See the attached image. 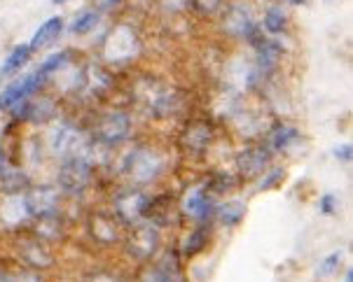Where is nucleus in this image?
<instances>
[{"label":"nucleus","mask_w":353,"mask_h":282,"mask_svg":"<svg viewBox=\"0 0 353 282\" xmlns=\"http://www.w3.org/2000/svg\"><path fill=\"white\" fill-rule=\"evenodd\" d=\"M122 171L131 182L136 184H150L164 171V157L157 149L150 147H136L122 161Z\"/></svg>","instance_id":"f257e3e1"},{"label":"nucleus","mask_w":353,"mask_h":282,"mask_svg":"<svg viewBox=\"0 0 353 282\" xmlns=\"http://www.w3.org/2000/svg\"><path fill=\"white\" fill-rule=\"evenodd\" d=\"M94 171V161L85 157V154H73V157H65L61 168H59L57 184L63 194L77 196L87 189L89 180H92Z\"/></svg>","instance_id":"f03ea898"},{"label":"nucleus","mask_w":353,"mask_h":282,"mask_svg":"<svg viewBox=\"0 0 353 282\" xmlns=\"http://www.w3.org/2000/svg\"><path fill=\"white\" fill-rule=\"evenodd\" d=\"M223 26H225L227 35H232V38H236V40H248L253 47L262 38H265V35L260 33V28H257V23H255L253 10H250L246 3L230 5V8H227Z\"/></svg>","instance_id":"7ed1b4c3"},{"label":"nucleus","mask_w":353,"mask_h":282,"mask_svg":"<svg viewBox=\"0 0 353 282\" xmlns=\"http://www.w3.org/2000/svg\"><path fill=\"white\" fill-rule=\"evenodd\" d=\"M124 243H127V250L134 259L150 261L152 257L157 254L161 236H159L157 226H152L150 221H139V224L131 226V231Z\"/></svg>","instance_id":"20e7f679"},{"label":"nucleus","mask_w":353,"mask_h":282,"mask_svg":"<svg viewBox=\"0 0 353 282\" xmlns=\"http://www.w3.org/2000/svg\"><path fill=\"white\" fill-rule=\"evenodd\" d=\"M131 135V117L127 112H105L94 126V140L105 147L122 145Z\"/></svg>","instance_id":"39448f33"},{"label":"nucleus","mask_w":353,"mask_h":282,"mask_svg":"<svg viewBox=\"0 0 353 282\" xmlns=\"http://www.w3.org/2000/svg\"><path fill=\"white\" fill-rule=\"evenodd\" d=\"M45 82H47V77L40 73V70H35V73H28V75L19 77V80H14L3 94H0V110H12L14 105L28 100L33 94H38L40 89L45 87Z\"/></svg>","instance_id":"423d86ee"},{"label":"nucleus","mask_w":353,"mask_h":282,"mask_svg":"<svg viewBox=\"0 0 353 282\" xmlns=\"http://www.w3.org/2000/svg\"><path fill=\"white\" fill-rule=\"evenodd\" d=\"M148 210H150V196L139 189H127L115 199L117 219L124 224H139L141 219L148 217Z\"/></svg>","instance_id":"0eeeda50"},{"label":"nucleus","mask_w":353,"mask_h":282,"mask_svg":"<svg viewBox=\"0 0 353 282\" xmlns=\"http://www.w3.org/2000/svg\"><path fill=\"white\" fill-rule=\"evenodd\" d=\"M105 58L108 61H127V58H131L136 54V50H139V35H136V31L131 26H117L115 31H112L110 35H108L105 45Z\"/></svg>","instance_id":"6e6552de"},{"label":"nucleus","mask_w":353,"mask_h":282,"mask_svg":"<svg viewBox=\"0 0 353 282\" xmlns=\"http://www.w3.org/2000/svg\"><path fill=\"white\" fill-rule=\"evenodd\" d=\"M50 145H52V152L57 157H73V154H82L87 147V142L82 140V133L77 131V126L63 122L59 124L57 129L52 131L50 135Z\"/></svg>","instance_id":"1a4fd4ad"},{"label":"nucleus","mask_w":353,"mask_h":282,"mask_svg":"<svg viewBox=\"0 0 353 282\" xmlns=\"http://www.w3.org/2000/svg\"><path fill=\"white\" fill-rule=\"evenodd\" d=\"M89 233L99 245L103 248H112L115 243H119L122 238V221H119L115 215H108V213H94L89 215Z\"/></svg>","instance_id":"9d476101"},{"label":"nucleus","mask_w":353,"mask_h":282,"mask_svg":"<svg viewBox=\"0 0 353 282\" xmlns=\"http://www.w3.org/2000/svg\"><path fill=\"white\" fill-rule=\"evenodd\" d=\"M213 142V126L206 119H192L181 133V147L188 154H203Z\"/></svg>","instance_id":"9b49d317"},{"label":"nucleus","mask_w":353,"mask_h":282,"mask_svg":"<svg viewBox=\"0 0 353 282\" xmlns=\"http://www.w3.org/2000/svg\"><path fill=\"white\" fill-rule=\"evenodd\" d=\"M145 100H148V115L157 117V119L178 115V112H181V107H183L181 96L173 94L171 89H164V87H157V89H154V94L150 91L145 96Z\"/></svg>","instance_id":"f8f14e48"},{"label":"nucleus","mask_w":353,"mask_h":282,"mask_svg":"<svg viewBox=\"0 0 353 282\" xmlns=\"http://www.w3.org/2000/svg\"><path fill=\"white\" fill-rule=\"evenodd\" d=\"M269 159H272V154H269L267 147L248 145L236 154V168L243 177H257L260 173H265Z\"/></svg>","instance_id":"ddd939ff"},{"label":"nucleus","mask_w":353,"mask_h":282,"mask_svg":"<svg viewBox=\"0 0 353 282\" xmlns=\"http://www.w3.org/2000/svg\"><path fill=\"white\" fill-rule=\"evenodd\" d=\"M23 201H26V208L31 213V217H43V215H52L59 213V191L54 187H35L28 189L23 194Z\"/></svg>","instance_id":"4468645a"},{"label":"nucleus","mask_w":353,"mask_h":282,"mask_svg":"<svg viewBox=\"0 0 353 282\" xmlns=\"http://www.w3.org/2000/svg\"><path fill=\"white\" fill-rule=\"evenodd\" d=\"M10 112L17 119H23V122L45 124V122H50V119H54V115H57V105H54L50 98H35V100L28 98V100H23V103L14 105Z\"/></svg>","instance_id":"2eb2a0df"},{"label":"nucleus","mask_w":353,"mask_h":282,"mask_svg":"<svg viewBox=\"0 0 353 282\" xmlns=\"http://www.w3.org/2000/svg\"><path fill=\"white\" fill-rule=\"evenodd\" d=\"M139 282H183L181 268H178V259L173 254H166L164 259L148 266L141 273Z\"/></svg>","instance_id":"dca6fc26"},{"label":"nucleus","mask_w":353,"mask_h":282,"mask_svg":"<svg viewBox=\"0 0 353 282\" xmlns=\"http://www.w3.org/2000/svg\"><path fill=\"white\" fill-rule=\"evenodd\" d=\"M185 215H190L192 219H196L199 224H203V221H208L215 215V210H218V206L213 203L211 194H208V189H194L192 194L185 199Z\"/></svg>","instance_id":"f3484780"},{"label":"nucleus","mask_w":353,"mask_h":282,"mask_svg":"<svg viewBox=\"0 0 353 282\" xmlns=\"http://www.w3.org/2000/svg\"><path fill=\"white\" fill-rule=\"evenodd\" d=\"M63 33V19L61 17H50L43 26L38 28V31L33 33L31 38V52H40V50H47V47H52L54 42L61 38Z\"/></svg>","instance_id":"a211bd4d"},{"label":"nucleus","mask_w":353,"mask_h":282,"mask_svg":"<svg viewBox=\"0 0 353 282\" xmlns=\"http://www.w3.org/2000/svg\"><path fill=\"white\" fill-rule=\"evenodd\" d=\"M21 259L33 268H50L54 263V254L43 241H28L21 245Z\"/></svg>","instance_id":"6ab92c4d"},{"label":"nucleus","mask_w":353,"mask_h":282,"mask_svg":"<svg viewBox=\"0 0 353 282\" xmlns=\"http://www.w3.org/2000/svg\"><path fill=\"white\" fill-rule=\"evenodd\" d=\"M0 208H3V210H0V215H3V221H5V224H10V226H19L26 219H31V213H28V208H26L23 194L8 196Z\"/></svg>","instance_id":"aec40b11"},{"label":"nucleus","mask_w":353,"mask_h":282,"mask_svg":"<svg viewBox=\"0 0 353 282\" xmlns=\"http://www.w3.org/2000/svg\"><path fill=\"white\" fill-rule=\"evenodd\" d=\"M31 61V47L28 45H17L12 47V52L5 56L3 65H0V77H14L21 73V68Z\"/></svg>","instance_id":"412c9836"},{"label":"nucleus","mask_w":353,"mask_h":282,"mask_svg":"<svg viewBox=\"0 0 353 282\" xmlns=\"http://www.w3.org/2000/svg\"><path fill=\"white\" fill-rule=\"evenodd\" d=\"M35 233L40 236V241H59L63 233V221L59 217V213L43 215V217H35Z\"/></svg>","instance_id":"4be33fe9"},{"label":"nucleus","mask_w":353,"mask_h":282,"mask_svg":"<svg viewBox=\"0 0 353 282\" xmlns=\"http://www.w3.org/2000/svg\"><path fill=\"white\" fill-rule=\"evenodd\" d=\"M302 133L295 129V126H288V124H279L276 129L272 131V147L276 152H288L290 147H295L300 142Z\"/></svg>","instance_id":"5701e85b"},{"label":"nucleus","mask_w":353,"mask_h":282,"mask_svg":"<svg viewBox=\"0 0 353 282\" xmlns=\"http://www.w3.org/2000/svg\"><path fill=\"white\" fill-rule=\"evenodd\" d=\"M28 184H31L28 175L23 171H17V168H8V173H5V175L0 177V189H3L8 196L26 194Z\"/></svg>","instance_id":"b1692460"},{"label":"nucleus","mask_w":353,"mask_h":282,"mask_svg":"<svg viewBox=\"0 0 353 282\" xmlns=\"http://www.w3.org/2000/svg\"><path fill=\"white\" fill-rule=\"evenodd\" d=\"M215 213H218V219L223 221L225 226H236L246 217V206H243L241 201H230V203H225V206H220Z\"/></svg>","instance_id":"393cba45"},{"label":"nucleus","mask_w":353,"mask_h":282,"mask_svg":"<svg viewBox=\"0 0 353 282\" xmlns=\"http://www.w3.org/2000/svg\"><path fill=\"white\" fill-rule=\"evenodd\" d=\"M101 21V12L99 10H85L75 17V21L70 23V33L73 35H87L99 26Z\"/></svg>","instance_id":"a878e982"},{"label":"nucleus","mask_w":353,"mask_h":282,"mask_svg":"<svg viewBox=\"0 0 353 282\" xmlns=\"http://www.w3.org/2000/svg\"><path fill=\"white\" fill-rule=\"evenodd\" d=\"M262 26H265V31H269L272 35H276L281 31H285V26H288V14H285V10L281 8V5H274V8L267 10Z\"/></svg>","instance_id":"bb28decb"},{"label":"nucleus","mask_w":353,"mask_h":282,"mask_svg":"<svg viewBox=\"0 0 353 282\" xmlns=\"http://www.w3.org/2000/svg\"><path fill=\"white\" fill-rule=\"evenodd\" d=\"M206 245H208V231L203 229V226H196V229L185 238L183 252H185V257H196L199 252L206 250Z\"/></svg>","instance_id":"cd10ccee"},{"label":"nucleus","mask_w":353,"mask_h":282,"mask_svg":"<svg viewBox=\"0 0 353 282\" xmlns=\"http://www.w3.org/2000/svg\"><path fill=\"white\" fill-rule=\"evenodd\" d=\"M68 63H70V52H59V54H52V56H47L45 61L40 63L38 70L45 77H50V75H57L59 70H63Z\"/></svg>","instance_id":"c85d7f7f"},{"label":"nucleus","mask_w":353,"mask_h":282,"mask_svg":"<svg viewBox=\"0 0 353 282\" xmlns=\"http://www.w3.org/2000/svg\"><path fill=\"white\" fill-rule=\"evenodd\" d=\"M234 184H236L234 175H230V173H215V175L208 180L206 189H211L213 194H225V191L234 189Z\"/></svg>","instance_id":"c756f323"},{"label":"nucleus","mask_w":353,"mask_h":282,"mask_svg":"<svg viewBox=\"0 0 353 282\" xmlns=\"http://www.w3.org/2000/svg\"><path fill=\"white\" fill-rule=\"evenodd\" d=\"M339 263H342V252H332V254H327L325 259L321 261V266L316 273H319L321 278H330V275L339 271Z\"/></svg>","instance_id":"7c9ffc66"},{"label":"nucleus","mask_w":353,"mask_h":282,"mask_svg":"<svg viewBox=\"0 0 353 282\" xmlns=\"http://www.w3.org/2000/svg\"><path fill=\"white\" fill-rule=\"evenodd\" d=\"M285 180V171L283 168H272V171H267V175L262 177L260 182V191H269V189H276L281 182Z\"/></svg>","instance_id":"2f4dec72"},{"label":"nucleus","mask_w":353,"mask_h":282,"mask_svg":"<svg viewBox=\"0 0 353 282\" xmlns=\"http://www.w3.org/2000/svg\"><path fill=\"white\" fill-rule=\"evenodd\" d=\"M190 5L199 12V14H213L223 5V0H190Z\"/></svg>","instance_id":"473e14b6"},{"label":"nucleus","mask_w":353,"mask_h":282,"mask_svg":"<svg viewBox=\"0 0 353 282\" xmlns=\"http://www.w3.org/2000/svg\"><path fill=\"white\" fill-rule=\"evenodd\" d=\"M319 210L323 215H334L337 213V196L334 194H323L319 201Z\"/></svg>","instance_id":"72a5a7b5"},{"label":"nucleus","mask_w":353,"mask_h":282,"mask_svg":"<svg viewBox=\"0 0 353 282\" xmlns=\"http://www.w3.org/2000/svg\"><path fill=\"white\" fill-rule=\"evenodd\" d=\"M334 157H337L339 161H351V157H353V147L346 142V145H342V147H334Z\"/></svg>","instance_id":"f704fd0d"},{"label":"nucleus","mask_w":353,"mask_h":282,"mask_svg":"<svg viewBox=\"0 0 353 282\" xmlns=\"http://www.w3.org/2000/svg\"><path fill=\"white\" fill-rule=\"evenodd\" d=\"M14 282H45V280L33 271H23L19 275H14Z\"/></svg>","instance_id":"c9c22d12"},{"label":"nucleus","mask_w":353,"mask_h":282,"mask_svg":"<svg viewBox=\"0 0 353 282\" xmlns=\"http://www.w3.org/2000/svg\"><path fill=\"white\" fill-rule=\"evenodd\" d=\"M87 282H122V280L115 278V275H110V273H94Z\"/></svg>","instance_id":"e433bc0d"},{"label":"nucleus","mask_w":353,"mask_h":282,"mask_svg":"<svg viewBox=\"0 0 353 282\" xmlns=\"http://www.w3.org/2000/svg\"><path fill=\"white\" fill-rule=\"evenodd\" d=\"M8 157H5V149L3 147H0V177H3L5 175V173H8Z\"/></svg>","instance_id":"4c0bfd02"},{"label":"nucleus","mask_w":353,"mask_h":282,"mask_svg":"<svg viewBox=\"0 0 353 282\" xmlns=\"http://www.w3.org/2000/svg\"><path fill=\"white\" fill-rule=\"evenodd\" d=\"M0 282H14V275H10V273H0Z\"/></svg>","instance_id":"58836bf2"},{"label":"nucleus","mask_w":353,"mask_h":282,"mask_svg":"<svg viewBox=\"0 0 353 282\" xmlns=\"http://www.w3.org/2000/svg\"><path fill=\"white\" fill-rule=\"evenodd\" d=\"M344 282H353V271L349 268V271H346V275H344Z\"/></svg>","instance_id":"ea45409f"},{"label":"nucleus","mask_w":353,"mask_h":282,"mask_svg":"<svg viewBox=\"0 0 353 282\" xmlns=\"http://www.w3.org/2000/svg\"><path fill=\"white\" fill-rule=\"evenodd\" d=\"M290 3H292V5H307L309 0H290Z\"/></svg>","instance_id":"a19ab883"},{"label":"nucleus","mask_w":353,"mask_h":282,"mask_svg":"<svg viewBox=\"0 0 353 282\" xmlns=\"http://www.w3.org/2000/svg\"><path fill=\"white\" fill-rule=\"evenodd\" d=\"M52 3H54V5H61V3H65V0H52Z\"/></svg>","instance_id":"79ce46f5"}]
</instances>
